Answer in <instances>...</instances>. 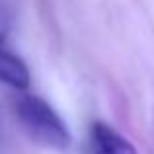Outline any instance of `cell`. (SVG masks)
<instances>
[{"label":"cell","instance_id":"cell-4","mask_svg":"<svg viewBox=\"0 0 154 154\" xmlns=\"http://www.w3.org/2000/svg\"><path fill=\"white\" fill-rule=\"evenodd\" d=\"M12 29V14L2 2H0V47H6V39Z\"/></svg>","mask_w":154,"mask_h":154},{"label":"cell","instance_id":"cell-2","mask_svg":"<svg viewBox=\"0 0 154 154\" xmlns=\"http://www.w3.org/2000/svg\"><path fill=\"white\" fill-rule=\"evenodd\" d=\"M94 154H139L129 139L103 121H96L90 131Z\"/></svg>","mask_w":154,"mask_h":154},{"label":"cell","instance_id":"cell-3","mask_svg":"<svg viewBox=\"0 0 154 154\" xmlns=\"http://www.w3.org/2000/svg\"><path fill=\"white\" fill-rule=\"evenodd\" d=\"M29 68L16 53L0 47V82L14 90H27L29 86Z\"/></svg>","mask_w":154,"mask_h":154},{"label":"cell","instance_id":"cell-1","mask_svg":"<svg viewBox=\"0 0 154 154\" xmlns=\"http://www.w3.org/2000/svg\"><path fill=\"white\" fill-rule=\"evenodd\" d=\"M16 115L31 140L53 150H66L72 143L64 119L55 111V107L39 96H22L16 102Z\"/></svg>","mask_w":154,"mask_h":154}]
</instances>
